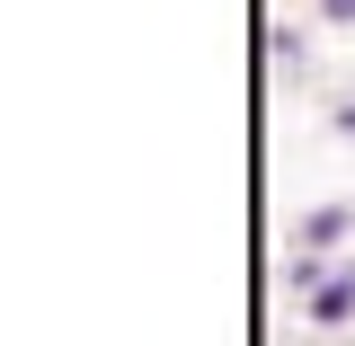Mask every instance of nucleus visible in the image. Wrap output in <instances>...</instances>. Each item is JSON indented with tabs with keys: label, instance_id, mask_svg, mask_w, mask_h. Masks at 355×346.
Instances as JSON below:
<instances>
[{
	"label": "nucleus",
	"instance_id": "obj_3",
	"mask_svg": "<svg viewBox=\"0 0 355 346\" xmlns=\"http://www.w3.org/2000/svg\"><path fill=\"white\" fill-rule=\"evenodd\" d=\"M266 53H275V80H302V71H311V36L293 27V18L266 27Z\"/></svg>",
	"mask_w": 355,
	"mask_h": 346
},
{
	"label": "nucleus",
	"instance_id": "obj_5",
	"mask_svg": "<svg viewBox=\"0 0 355 346\" xmlns=\"http://www.w3.org/2000/svg\"><path fill=\"white\" fill-rule=\"evenodd\" d=\"M338 142H355V98H347V107H338Z\"/></svg>",
	"mask_w": 355,
	"mask_h": 346
},
{
	"label": "nucleus",
	"instance_id": "obj_4",
	"mask_svg": "<svg viewBox=\"0 0 355 346\" xmlns=\"http://www.w3.org/2000/svg\"><path fill=\"white\" fill-rule=\"evenodd\" d=\"M320 18L329 27H355V0H320Z\"/></svg>",
	"mask_w": 355,
	"mask_h": 346
},
{
	"label": "nucleus",
	"instance_id": "obj_2",
	"mask_svg": "<svg viewBox=\"0 0 355 346\" xmlns=\"http://www.w3.org/2000/svg\"><path fill=\"white\" fill-rule=\"evenodd\" d=\"M355 231V205H311L293 222V249H320V258H338V240Z\"/></svg>",
	"mask_w": 355,
	"mask_h": 346
},
{
	"label": "nucleus",
	"instance_id": "obj_1",
	"mask_svg": "<svg viewBox=\"0 0 355 346\" xmlns=\"http://www.w3.org/2000/svg\"><path fill=\"white\" fill-rule=\"evenodd\" d=\"M355 320V266H329L311 284V329H347Z\"/></svg>",
	"mask_w": 355,
	"mask_h": 346
}]
</instances>
